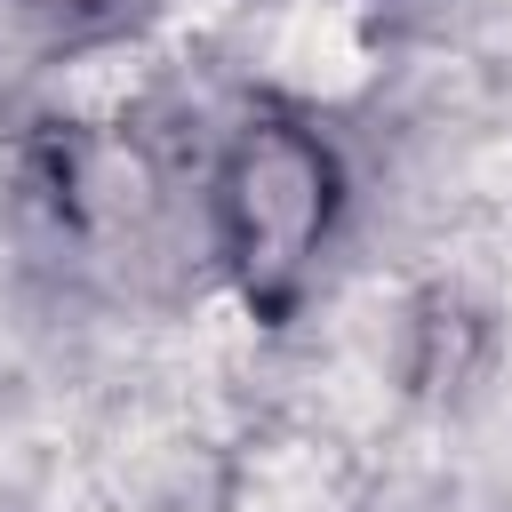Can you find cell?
<instances>
[{
  "mask_svg": "<svg viewBox=\"0 0 512 512\" xmlns=\"http://www.w3.org/2000/svg\"><path fill=\"white\" fill-rule=\"evenodd\" d=\"M216 216H224V256L248 280V296L280 304L336 216L328 144H312L288 120L240 128V144L224 152V176H216Z\"/></svg>",
  "mask_w": 512,
  "mask_h": 512,
  "instance_id": "6da1fadb",
  "label": "cell"
},
{
  "mask_svg": "<svg viewBox=\"0 0 512 512\" xmlns=\"http://www.w3.org/2000/svg\"><path fill=\"white\" fill-rule=\"evenodd\" d=\"M24 8H64L72 16V8H96V0H24Z\"/></svg>",
  "mask_w": 512,
  "mask_h": 512,
  "instance_id": "7a4b0ae2",
  "label": "cell"
}]
</instances>
